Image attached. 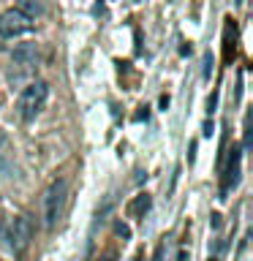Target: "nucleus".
<instances>
[{"mask_svg": "<svg viewBox=\"0 0 253 261\" xmlns=\"http://www.w3.org/2000/svg\"><path fill=\"white\" fill-rule=\"evenodd\" d=\"M234 3H242V0H234Z\"/></svg>", "mask_w": 253, "mask_h": 261, "instance_id": "15", "label": "nucleus"}, {"mask_svg": "<svg viewBox=\"0 0 253 261\" xmlns=\"http://www.w3.org/2000/svg\"><path fill=\"white\" fill-rule=\"evenodd\" d=\"M16 8H19L22 14H28L30 19H33L36 14H41V11H44V6H41L38 0H19V6H16Z\"/></svg>", "mask_w": 253, "mask_h": 261, "instance_id": "8", "label": "nucleus"}, {"mask_svg": "<svg viewBox=\"0 0 253 261\" xmlns=\"http://www.w3.org/2000/svg\"><path fill=\"white\" fill-rule=\"evenodd\" d=\"M237 174H240V147H234L232 158H229V169H226V177H223V193L229 188L237 185Z\"/></svg>", "mask_w": 253, "mask_h": 261, "instance_id": "7", "label": "nucleus"}, {"mask_svg": "<svg viewBox=\"0 0 253 261\" xmlns=\"http://www.w3.org/2000/svg\"><path fill=\"white\" fill-rule=\"evenodd\" d=\"M3 144H6V134L0 130V147H3Z\"/></svg>", "mask_w": 253, "mask_h": 261, "instance_id": "13", "label": "nucleus"}, {"mask_svg": "<svg viewBox=\"0 0 253 261\" xmlns=\"http://www.w3.org/2000/svg\"><path fill=\"white\" fill-rule=\"evenodd\" d=\"M46 95H49L46 82H30V85L22 90L19 103H16L22 120H33V117H36V114L41 112V106H44V101H46Z\"/></svg>", "mask_w": 253, "mask_h": 261, "instance_id": "1", "label": "nucleus"}, {"mask_svg": "<svg viewBox=\"0 0 253 261\" xmlns=\"http://www.w3.org/2000/svg\"><path fill=\"white\" fill-rule=\"evenodd\" d=\"M204 136H212V122H210V120L204 122Z\"/></svg>", "mask_w": 253, "mask_h": 261, "instance_id": "11", "label": "nucleus"}, {"mask_svg": "<svg viewBox=\"0 0 253 261\" xmlns=\"http://www.w3.org/2000/svg\"><path fill=\"white\" fill-rule=\"evenodd\" d=\"M150 204H153V199H150V193H136L134 199L128 201V207H125V212H128V218H144V212L150 210Z\"/></svg>", "mask_w": 253, "mask_h": 261, "instance_id": "6", "label": "nucleus"}, {"mask_svg": "<svg viewBox=\"0 0 253 261\" xmlns=\"http://www.w3.org/2000/svg\"><path fill=\"white\" fill-rule=\"evenodd\" d=\"M210 76H212V57L204 55V79H210Z\"/></svg>", "mask_w": 253, "mask_h": 261, "instance_id": "10", "label": "nucleus"}, {"mask_svg": "<svg viewBox=\"0 0 253 261\" xmlns=\"http://www.w3.org/2000/svg\"><path fill=\"white\" fill-rule=\"evenodd\" d=\"M0 49H3V38H0Z\"/></svg>", "mask_w": 253, "mask_h": 261, "instance_id": "14", "label": "nucleus"}, {"mask_svg": "<svg viewBox=\"0 0 253 261\" xmlns=\"http://www.w3.org/2000/svg\"><path fill=\"white\" fill-rule=\"evenodd\" d=\"M65 193H68V182H65V179H55V182L46 188V193H44V223H46V228L57 226V218H60V212H63Z\"/></svg>", "mask_w": 253, "mask_h": 261, "instance_id": "2", "label": "nucleus"}, {"mask_svg": "<svg viewBox=\"0 0 253 261\" xmlns=\"http://www.w3.org/2000/svg\"><path fill=\"white\" fill-rule=\"evenodd\" d=\"M114 234H117V237H122V240H128V237H131L128 226H122V223H114Z\"/></svg>", "mask_w": 253, "mask_h": 261, "instance_id": "9", "label": "nucleus"}, {"mask_svg": "<svg viewBox=\"0 0 253 261\" xmlns=\"http://www.w3.org/2000/svg\"><path fill=\"white\" fill-rule=\"evenodd\" d=\"M161 253H163V248H158V250H155V261H161Z\"/></svg>", "mask_w": 253, "mask_h": 261, "instance_id": "12", "label": "nucleus"}, {"mask_svg": "<svg viewBox=\"0 0 253 261\" xmlns=\"http://www.w3.org/2000/svg\"><path fill=\"white\" fill-rule=\"evenodd\" d=\"M8 240H11L14 253H22L24 248H28L30 240H33V220H30V215H19V218H14Z\"/></svg>", "mask_w": 253, "mask_h": 261, "instance_id": "4", "label": "nucleus"}, {"mask_svg": "<svg viewBox=\"0 0 253 261\" xmlns=\"http://www.w3.org/2000/svg\"><path fill=\"white\" fill-rule=\"evenodd\" d=\"M30 30H33V19L28 14H22L19 8H8V11L0 14V38H14Z\"/></svg>", "mask_w": 253, "mask_h": 261, "instance_id": "3", "label": "nucleus"}, {"mask_svg": "<svg viewBox=\"0 0 253 261\" xmlns=\"http://www.w3.org/2000/svg\"><path fill=\"white\" fill-rule=\"evenodd\" d=\"M11 57H14V63L16 65H22V68H30V65H36V57H38V49H36V44H19L11 52Z\"/></svg>", "mask_w": 253, "mask_h": 261, "instance_id": "5", "label": "nucleus"}, {"mask_svg": "<svg viewBox=\"0 0 253 261\" xmlns=\"http://www.w3.org/2000/svg\"><path fill=\"white\" fill-rule=\"evenodd\" d=\"M210 261H215V258H210Z\"/></svg>", "mask_w": 253, "mask_h": 261, "instance_id": "16", "label": "nucleus"}]
</instances>
